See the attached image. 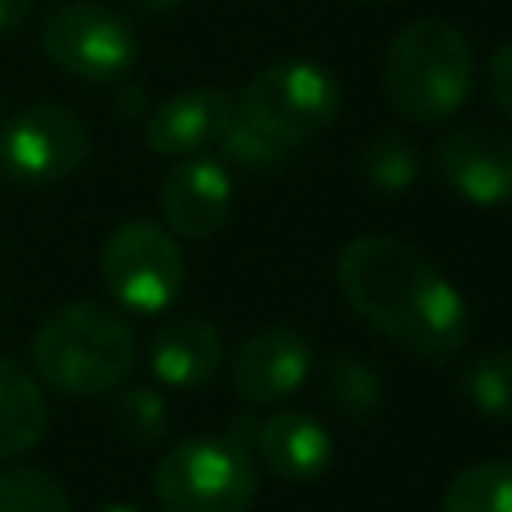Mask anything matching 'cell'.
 <instances>
[{
    "mask_svg": "<svg viewBox=\"0 0 512 512\" xmlns=\"http://www.w3.org/2000/svg\"><path fill=\"white\" fill-rule=\"evenodd\" d=\"M336 284L352 312L404 352L448 360L468 340L464 296L396 236L348 240L336 260Z\"/></svg>",
    "mask_w": 512,
    "mask_h": 512,
    "instance_id": "obj_1",
    "label": "cell"
},
{
    "mask_svg": "<svg viewBox=\"0 0 512 512\" xmlns=\"http://www.w3.org/2000/svg\"><path fill=\"white\" fill-rule=\"evenodd\" d=\"M136 332L96 300L60 304L32 336V368L64 396H104L128 380Z\"/></svg>",
    "mask_w": 512,
    "mask_h": 512,
    "instance_id": "obj_2",
    "label": "cell"
},
{
    "mask_svg": "<svg viewBox=\"0 0 512 512\" xmlns=\"http://www.w3.org/2000/svg\"><path fill=\"white\" fill-rule=\"evenodd\" d=\"M476 80L468 36L436 16L404 24L384 52V92L396 112L416 124L448 120L464 108Z\"/></svg>",
    "mask_w": 512,
    "mask_h": 512,
    "instance_id": "obj_3",
    "label": "cell"
},
{
    "mask_svg": "<svg viewBox=\"0 0 512 512\" xmlns=\"http://www.w3.org/2000/svg\"><path fill=\"white\" fill-rule=\"evenodd\" d=\"M152 492L164 512H248L256 468L228 436H188L160 456Z\"/></svg>",
    "mask_w": 512,
    "mask_h": 512,
    "instance_id": "obj_4",
    "label": "cell"
},
{
    "mask_svg": "<svg viewBox=\"0 0 512 512\" xmlns=\"http://www.w3.org/2000/svg\"><path fill=\"white\" fill-rule=\"evenodd\" d=\"M236 112L252 120L260 132H268L272 140H280L284 148H292V144L320 136L336 120L340 84L328 68L312 60L268 64L244 84Z\"/></svg>",
    "mask_w": 512,
    "mask_h": 512,
    "instance_id": "obj_5",
    "label": "cell"
},
{
    "mask_svg": "<svg viewBox=\"0 0 512 512\" xmlns=\"http://www.w3.org/2000/svg\"><path fill=\"white\" fill-rule=\"evenodd\" d=\"M100 276L128 312H164L184 292V252L176 236L152 220H124L100 248Z\"/></svg>",
    "mask_w": 512,
    "mask_h": 512,
    "instance_id": "obj_6",
    "label": "cell"
},
{
    "mask_svg": "<svg viewBox=\"0 0 512 512\" xmlns=\"http://www.w3.org/2000/svg\"><path fill=\"white\" fill-rule=\"evenodd\" d=\"M40 48L60 72L88 84H112L132 72L140 44L136 28L120 12L92 0H72L52 8L40 28Z\"/></svg>",
    "mask_w": 512,
    "mask_h": 512,
    "instance_id": "obj_7",
    "label": "cell"
},
{
    "mask_svg": "<svg viewBox=\"0 0 512 512\" xmlns=\"http://www.w3.org/2000/svg\"><path fill=\"white\" fill-rule=\"evenodd\" d=\"M84 160L88 128L64 104H28L0 128V172L16 184H60Z\"/></svg>",
    "mask_w": 512,
    "mask_h": 512,
    "instance_id": "obj_8",
    "label": "cell"
},
{
    "mask_svg": "<svg viewBox=\"0 0 512 512\" xmlns=\"http://www.w3.org/2000/svg\"><path fill=\"white\" fill-rule=\"evenodd\" d=\"M440 180L476 208H504L512 204V136L468 124L440 140L436 148Z\"/></svg>",
    "mask_w": 512,
    "mask_h": 512,
    "instance_id": "obj_9",
    "label": "cell"
},
{
    "mask_svg": "<svg viewBox=\"0 0 512 512\" xmlns=\"http://www.w3.org/2000/svg\"><path fill=\"white\" fill-rule=\"evenodd\" d=\"M312 372V348L308 340L288 328V324H272L252 332L236 360H232V388L244 404H276L284 396H292Z\"/></svg>",
    "mask_w": 512,
    "mask_h": 512,
    "instance_id": "obj_10",
    "label": "cell"
},
{
    "mask_svg": "<svg viewBox=\"0 0 512 512\" xmlns=\"http://www.w3.org/2000/svg\"><path fill=\"white\" fill-rule=\"evenodd\" d=\"M232 208V176L220 160L184 156L160 184V212L172 236L208 240L224 228Z\"/></svg>",
    "mask_w": 512,
    "mask_h": 512,
    "instance_id": "obj_11",
    "label": "cell"
},
{
    "mask_svg": "<svg viewBox=\"0 0 512 512\" xmlns=\"http://www.w3.org/2000/svg\"><path fill=\"white\" fill-rule=\"evenodd\" d=\"M236 116V100L220 88H188L144 120V140L160 156H200L204 148L220 144L228 120Z\"/></svg>",
    "mask_w": 512,
    "mask_h": 512,
    "instance_id": "obj_12",
    "label": "cell"
},
{
    "mask_svg": "<svg viewBox=\"0 0 512 512\" xmlns=\"http://www.w3.org/2000/svg\"><path fill=\"white\" fill-rule=\"evenodd\" d=\"M252 456H260V464L284 480H312L332 464V436L316 416L284 408L268 420H256Z\"/></svg>",
    "mask_w": 512,
    "mask_h": 512,
    "instance_id": "obj_13",
    "label": "cell"
},
{
    "mask_svg": "<svg viewBox=\"0 0 512 512\" xmlns=\"http://www.w3.org/2000/svg\"><path fill=\"white\" fill-rule=\"evenodd\" d=\"M224 340L216 324L200 316L168 320L148 344V368L168 388H200L220 372Z\"/></svg>",
    "mask_w": 512,
    "mask_h": 512,
    "instance_id": "obj_14",
    "label": "cell"
},
{
    "mask_svg": "<svg viewBox=\"0 0 512 512\" xmlns=\"http://www.w3.org/2000/svg\"><path fill=\"white\" fill-rule=\"evenodd\" d=\"M48 428V400L40 376L0 356V460H12L40 444Z\"/></svg>",
    "mask_w": 512,
    "mask_h": 512,
    "instance_id": "obj_15",
    "label": "cell"
},
{
    "mask_svg": "<svg viewBox=\"0 0 512 512\" xmlns=\"http://www.w3.org/2000/svg\"><path fill=\"white\" fill-rule=\"evenodd\" d=\"M440 512H512V460L460 468L444 488Z\"/></svg>",
    "mask_w": 512,
    "mask_h": 512,
    "instance_id": "obj_16",
    "label": "cell"
},
{
    "mask_svg": "<svg viewBox=\"0 0 512 512\" xmlns=\"http://www.w3.org/2000/svg\"><path fill=\"white\" fill-rule=\"evenodd\" d=\"M420 172V152L400 132H380L360 152V176L376 192H404Z\"/></svg>",
    "mask_w": 512,
    "mask_h": 512,
    "instance_id": "obj_17",
    "label": "cell"
},
{
    "mask_svg": "<svg viewBox=\"0 0 512 512\" xmlns=\"http://www.w3.org/2000/svg\"><path fill=\"white\" fill-rule=\"evenodd\" d=\"M324 396L344 416H372L384 400V384H380V376L368 360L336 356L324 368Z\"/></svg>",
    "mask_w": 512,
    "mask_h": 512,
    "instance_id": "obj_18",
    "label": "cell"
},
{
    "mask_svg": "<svg viewBox=\"0 0 512 512\" xmlns=\"http://www.w3.org/2000/svg\"><path fill=\"white\" fill-rule=\"evenodd\" d=\"M464 396L476 412L512 424V348H492L476 356L464 372Z\"/></svg>",
    "mask_w": 512,
    "mask_h": 512,
    "instance_id": "obj_19",
    "label": "cell"
},
{
    "mask_svg": "<svg viewBox=\"0 0 512 512\" xmlns=\"http://www.w3.org/2000/svg\"><path fill=\"white\" fill-rule=\"evenodd\" d=\"M0 512H72V500L56 476L12 464L0 468Z\"/></svg>",
    "mask_w": 512,
    "mask_h": 512,
    "instance_id": "obj_20",
    "label": "cell"
},
{
    "mask_svg": "<svg viewBox=\"0 0 512 512\" xmlns=\"http://www.w3.org/2000/svg\"><path fill=\"white\" fill-rule=\"evenodd\" d=\"M112 420L128 440L152 444L168 432V400L156 388H128L112 400Z\"/></svg>",
    "mask_w": 512,
    "mask_h": 512,
    "instance_id": "obj_21",
    "label": "cell"
},
{
    "mask_svg": "<svg viewBox=\"0 0 512 512\" xmlns=\"http://www.w3.org/2000/svg\"><path fill=\"white\" fill-rule=\"evenodd\" d=\"M220 148H224V156L232 160V164H240V168H248V172H264V168H272V164H280L284 160V144L280 140H272L268 132H260L252 120H244L240 112L228 120V128H224V136H220Z\"/></svg>",
    "mask_w": 512,
    "mask_h": 512,
    "instance_id": "obj_22",
    "label": "cell"
},
{
    "mask_svg": "<svg viewBox=\"0 0 512 512\" xmlns=\"http://www.w3.org/2000/svg\"><path fill=\"white\" fill-rule=\"evenodd\" d=\"M488 96L512 120V40H504L488 60Z\"/></svg>",
    "mask_w": 512,
    "mask_h": 512,
    "instance_id": "obj_23",
    "label": "cell"
},
{
    "mask_svg": "<svg viewBox=\"0 0 512 512\" xmlns=\"http://www.w3.org/2000/svg\"><path fill=\"white\" fill-rule=\"evenodd\" d=\"M28 12H32V0H0V32L24 24Z\"/></svg>",
    "mask_w": 512,
    "mask_h": 512,
    "instance_id": "obj_24",
    "label": "cell"
},
{
    "mask_svg": "<svg viewBox=\"0 0 512 512\" xmlns=\"http://www.w3.org/2000/svg\"><path fill=\"white\" fill-rule=\"evenodd\" d=\"M132 4H140V8H148V12H168V8H180L184 0H132Z\"/></svg>",
    "mask_w": 512,
    "mask_h": 512,
    "instance_id": "obj_25",
    "label": "cell"
},
{
    "mask_svg": "<svg viewBox=\"0 0 512 512\" xmlns=\"http://www.w3.org/2000/svg\"><path fill=\"white\" fill-rule=\"evenodd\" d=\"M100 512H144V508H136V504H108V508H100Z\"/></svg>",
    "mask_w": 512,
    "mask_h": 512,
    "instance_id": "obj_26",
    "label": "cell"
},
{
    "mask_svg": "<svg viewBox=\"0 0 512 512\" xmlns=\"http://www.w3.org/2000/svg\"><path fill=\"white\" fill-rule=\"evenodd\" d=\"M360 4H392V0H360Z\"/></svg>",
    "mask_w": 512,
    "mask_h": 512,
    "instance_id": "obj_27",
    "label": "cell"
}]
</instances>
